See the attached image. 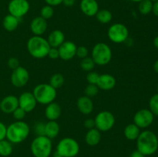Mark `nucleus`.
<instances>
[{
	"label": "nucleus",
	"instance_id": "obj_1",
	"mask_svg": "<svg viewBox=\"0 0 158 157\" xmlns=\"http://www.w3.org/2000/svg\"><path fill=\"white\" fill-rule=\"evenodd\" d=\"M137 149L145 156L155 153L158 149L157 135L150 130L140 132L137 139Z\"/></svg>",
	"mask_w": 158,
	"mask_h": 157
},
{
	"label": "nucleus",
	"instance_id": "obj_2",
	"mask_svg": "<svg viewBox=\"0 0 158 157\" xmlns=\"http://www.w3.org/2000/svg\"><path fill=\"white\" fill-rule=\"evenodd\" d=\"M30 132L29 125L23 120L12 123L7 127L6 139L11 143L19 144L28 138Z\"/></svg>",
	"mask_w": 158,
	"mask_h": 157
},
{
	"label": "nucleus",
	"instance_id": "obj_3",
	"mask_svg": "<svg viewBox=\"0 0 158 157\" xmlns=\"http://www.w3.org/2000/svg\"><path fill=\"white\" fill-rule=\"evenodd\" d=\"M26 47L29 53L35 58H43L47 56L51 48L47 39L39 35L29 38Z\"/></svg>",
	"mask_w": 158,
	"mask_h": 157
},
{
	"label": "nucleus",
	"instance_id": "obj_4",
	"mask_svg": "<svg viewBox=\"0 0 158 157\" xmlns=\"http://www.w3.org/2000/svg\"><path fill=\"white\" fill-rule=\"evenodd\" d=\"M37 103L42 105H48L54 102L57 95L56 89L51 85L46 83L39 84L34 88L32 92Z\"/></svg>",
	"mask_w": 158,
	"mask_h": 157
},
{
	"label": "nucleus",
	"instance_id": "obj_5",
	"mask_svg": "<svg viewBox=\"0 0 158 157\" xmlns=\"http://www.w3.org/2000/svg\"><path fill=\"white\" fill-rule=\"evenodd\" d=\"M30 149L34 157H49L52 149V140L46 135L36 136L32 140Z\"/></svg>",
	"mask_w": 158,
	"mask_h": 157
},
{
	"label": "nucleus",
	"instance_id": "obj_6",
	"mask_svg": "<svg viewBox=\"0 0 158 157\" xmlns=\"http://www.w3.org/2000/svg\"><path fill=\"white\" fill-rule=\"evenodd\" d=\"M112 50L107 44L99 42L94 46L92 49L91 58L96 65L105 66L112 59Z\"/></svg>",
	"mask_w": 158,
	"mask_h": 157
},
{
	"label": "nucleus",
	"instance_id": "obj_7",
	"mask_svg": "<svg viewBox=\"0 0 158 157\" xmlns=\"http://www.w3.org/2000/svg\"><path fill=\"white\" fill-rule=\"evenodd\" d=\"M56 152L63 157H76L80 152V144L74 139L66 137L58 143Z\"/></svg>",
	"mask_w": 158,
	"mask_h": 157
},
{
	"label": "nucleus",
	"instance_id": "obj_8",
	"mask_svg": "<svg viewBox=\"0 0 158 157\" xmlns=\"http://www.w3.org/2000/svg\"><path fill=\"white\" fill-rule=\"evenodd\" d=\"M107 35L111 42L120 44L125 42L128 39L129 30L125 25L122 23H115L109 28Z\"/></svg>",
	"mask_w": 158,
	"mask_h": 157
},
{
	"label": "nucleus",
	"instance_id": "obj_9",
	"mask_svg": "<svg viewBox=\"0 0 158 157\" xmlns=\"http://www.w3.org/2000/svg\"><path fill=\"white\" fill-rule=\"evenodd\" d=\"M94 121L96 128L100 132H107L110 130L116 123L115 116L109 111H102L99 112L96 115Z\"/></svg>",
	"mask_w": 158,
	"mask_h": 157
},
{
	"label": "nucleus",
	"instance_id": "obj_10",
	"mask_svg": "<svg viewBox=\"0 0 158 157\" xmlns=\"http://www.w3.org/2000/svg\"><path fill=\"white\" fill-rule=\"evenodd\" d=\"M30 5L28 0H11L8 5L9 14L18 18H21L29 12Z\"/></svg>",
	"mask_w": 158,
	"mask_h": 157
},
{
	"label": "nucleus",
	"instance_id": "obj_11",
	"mask_svg": "<svg viewBox=\"0 0 158 157\" xmlns=\"http://www.w3.org/2000/svg\"><path fill=\"white\" fill-rule=\"evenodd\" d=\"M154 115L150 109H142L137 111L134 116V123L140 129H144L151 126L154 122Z\"/></svg>",
	"mask_w": 158,
	"mask_h": 157
},
{
	"label": "nucleus",
	"instance_id": "obj_12",
	"mask_svg": "<svg viewBox=\"0 0 158 157\" xmlns=\"http://www.w3.org/2000/svg\"><path fill=\"white\" fill-rule=\"evenodd\" d=\"M29 81V73L26 68L19 66L12 70L11 75V83L15 87L22 88L26 86Z\"/></svg>",
	"mask_w": 158,
	"mask_h": 157
},
{
	"label": "nucleus",
	"instance_id": "obj_13",
	"mask_svg": "<svg viewBox=\"0 0 158 157\" xmlns=\"http://www.w3.org/2000/svg\"><path fill=\"white\" fill-rule=\"evenodd\" d=\"M19 106L23 109L25 112H30L35 109L37 105V102L34 97L32 92H23L18 97Z\"/></svg>",
	"mask_w": 158,
	"mask_h": 157
},
{
	"label": "nucleus",
	"instance_id": "obj_14",
	"mask_svg": "<svg viewBox=\"0 0 158 157\" xmlns=\"http://www.w3.org/2000/svg\"><path fill=\"white\" fill-rule=\"evenodd\" d=\"M77 46L71 41H65L58 48L60 58L64 61H69L76 56Z\"/></svg>",
	"mask_w": 158,
	"mask_h": 157
},
{
	"label": "nucleus",
	"instance_id": "obj_15",
	"mask_svg": "<svg viewBox=\"0 0 158 157\" xmlns=\"http://www.w3.org/2000/svg\"><path fill=\"white\" fill-rule=\"evenodd\" d=\"M19 107L18 97L9 95L4 97L0 102V110L6 114L12 113Z\"/></svg>",
	"mask_w": 158,
	"mask_h": 157
},
{
	"label": "nucleus",
	"instance_id": "obj_16",
	"mask_svg": "<svg viewBox=\"0 0 158 157\" xmlns=\"http://www.w3.org/2000/svg\"><path fill=\"white\" fill-rule=\"evenodd\" d=\"M47 28V20L42 18L41 16H37L34 18L30 23L31 32L35 35L41 36L46 32Z\"/></svg>",
	"mask_w": 158,
	"mask_h": 157
},
{
	"label": "nucleus",
	"instance_id": "obj_17",
	"mask_svg": "<svg viewBox=\"0 0 158 157\" xmlns=\"http://www.w3.org/2000/svg\"><path fill=\"white\" fill-rule=\"evenodd\" d=\"M80 9L86 16H95L99 11V4L97 0H81Z\"/></svg>",
	"mask_w": 158,
	"mask_h": 157
},
{
	"label": "nucleus",
	"instance_id": "obj_18",
	"mask_svg": "<svg viewBox=\"0 0 158 157\" xmlns=\"http://www.w3.org/2000/svg\"><path fill=\"white\" fill-rule=\"evenodd\" d=\"M116 78L110 74H103L100 75L97 86L99 89L104 91H109L114 89L116 86Z\"/></svg>",
	"mask_w": 158,
	"mask_h": 157
},
{
	"label": "nucleus",
	"instance_id": "obj_19",
	"mask_svg": "<svg viewBox=\"0 0 158 157\" xmlns=\"http://www.w3.org/2000/svg\"><path fill=\"white\" fill-rule=\"evenodd\" d=\"M62 109L57 103L52 102L46 105L45 109V115L49 121H56L61 115Z\"/></svg>",
	"mask_w": 158,
	"mask_h": 157
},
{
	"label": "nucleus",
	"instance_id": "obj_20",
	"mask_svg": "<svg viewBox=\"0 0 158 157\" xmlns=\"http://www.w3.org/2000/svg\"><path fill=\"white\" fill-rule=\"evenodd\" d=\"M77 106L79 111L84 115H89L94 111V103L91 98H89L86 95H83L78 99Z\"/></svg>",
	"mask_w": 158,
	"mask_h": 157
},
{
	"label": "nucleus",
	"instance_id": "obj_21",
	"mask_svg": "<svg viewBox=\"0 0 158 157\" xmlns=\"http://www.w3.org/2000/svg\"><path fill=\"white\" fill-rule=\"evenodd\" d=\"M47 41L51 48H59L65 42L64 33L59 29H55L50 32Z\"/></svg>",
	"mask_w": 158,
	"mask_h": 157
},
{
	"label": "nucleus",
	"instance_id": "obj_22",
	"mask_svg": "<svg viewBox=\"0 0 158 157\" xmlns=\"http://www.w3.org/2000/svg\"><path fill=\"white\" fill-rule=\"evenodd\" d=\"M101 140V134L97 128H94L88 130L85 135V142L89 146H96L100 143Z\"/></svg>",
	"mask_w": 158,
	"mask_h": 157
},
{
	"label": "nucleus",
	"instance_id": "obj_23",
	"mask_svg": "<svg viewBox=\"0 0 158 157\" xmlns=\"http://www.w3.org/2000/svg\"><path fill=\"white\" fill-rule=\"evenodd\" d=\"M60 132V126L56 121H49L45 124V135L50 139L58 136Z\"/></svg>",
	"mask_w": 158,
	"mask_h": 157
},
{
	"label": "nucleus",
	"instance_id": "obj_24",
	"mask_svg": "<svg viewBox=\"0 0 158 157\" xmlns=\"http://www.w3.org/2000/svg\"><path fill=\"white\" fill-rule=\"evenodd\" d=\"M19 22L20 18H16V17L9 14V15H6L3 18V28L8 32H13L18 28L19 25Z\"/></svg>",
	"mask_w": 158,
	"mask_h": 157
},
{
	"label": "nucleus",
	"instance_id": "obj_25",
	"mask_svg": "<svg viewBox=\"0 0 158 157\" xmlns=\"http://www.w3.org/2000/svg\"><path fill=\"white\" fill-rule=\"evenodd\" d=\"M123 133L126 139L131 141H134V140H137V139L138 138L140 133V129L134 123H131L125 127Z\"/></svg>",
	"mask_w": 158,
	"mask_h": 157
},
{
	"label": "nucleus",
	"instance_id": "obj_26",
	"mask_svg": "<svg viewBox=\"0 0 158 157\" xmlns=\"http://www.w3.org/2000/svg\"><path fill=\"white\" fill-rule=\"evenodd\" d=\"M95 16L97 21L100 22L102 24H107V23L110 22L113 18L112 13H111L110 11L107 10V9L99 10Z\"/></svg>",
	"mask_w": 158,
	"mask_h": 157
},
{
	"label": "nucleus",
	"instance_id": "obj_27",
	"mask_svg": "<svg viewBox=\"0 0 158 157\" xmlns=\"http://www.w3.org/2000/svg\"><path fill=\"white\" fill-rule=\"evenodd\" d=\"M12 150H13L12 143H11L9 140L5 139L0 141V155L1 156H9L12 154Z\"/></svg>",
	"mask_w": 158,
	"mask_h": 157
},
{
	"label": "nucleus",
	"instance_id": "obj_28",
	"mask_svg": "<svg viewBox=\"0 0 158 157\" xmlns=\"http://www.w3.org/2000/svg\"><path fill=\"white\" fill-rule=\"evenodd\" d=\"M153 2L151 0H142L139 2L138 10L142 15H148L152 12Z\"/></svg>",
	"mask_w": 158,
	"mask_h": 157
},
{
	"label": "nucleus",
	"instance_id": "obj_29",
	"mask_svg": "<svg viewBox=\"0 0 158 157\" xmlns=\"http://www.w3.org/2000/svg\"><path fill=\"white\" fill-rule=\"evenodd\" d=\"M64 77L62 74L55 73L51 76L49 84L56 89L63 86V85L64 84Z\"/></svg>",
	"mask_w": 158,
	"mask_h": 157
},
{
	"label": "nucleus",
	"instance_id": "obj_30",
	"mask_svg": "<svg viewBox=\"0 0 158 157\" xmlns=\"http://www.w3.org/2000/svg\"><path fill=\"white\" fill-rule=\"evenodd\" d=\"M96 64L93 58L91 57H86V58H83L80 62V67L83 71L86 72H90L95 67Z\"/></svg>",
	"mask_w": 158,
	"mask_h": 157
},
{
	"label": "nucleus",
	"instance_id": "obj_31",
	"mask_svg": "<svg viewBox=\"0 0 158 157\" xmlns=\"http://www.w3.org/2000/svg\"><path fill=\"white\" fill-rule=\"evenodd\" d=\"M54 15V9L52 6H49V5H46L43 6L40 10V16L42 18H45L46 20L52 18Z\"/></svg>",
	"mask_w": 158,
	"mask_h": 157
},
{
	"label": "nucleus",
	"instance_id": "obj_32",
	"mask_svg": "<svg viewBox=\"0 0 158 157\" xmlns=\"http://www.w3.org/2000/svg\"><path fill=\"white\" fill-rule=\"evenodd\" d=\"M149 107L154 115L158 116V93L153 95L149 101Z\"/></svg>",
	"mask_w": 158,
	"mask_h": 157
},
{
	"label": "nucleus",
	"instance_id": "obj_33",
	"mask_svg": "<svg viewBox=\"0 0 158 157\" xmlns=\"http://www.w3.org/2000/svg\"><path fill=\"white\" fill-rule=\"evenodd\" d=\"M99 88L97 87V85L94 84H89L86 86V87L85 88L84 93L85 95L89 98H93V97H95L96 95L98 94L99 92Z\"/></svg>",
	"mask_w": 158,
	"mask_h": 157
},
{
	"label": "nucleus",
	"instance_id": "obj_34",
	"mask_svg": "<svg viewBox=\"0 0 158 157\" xmlns=\"http://www.w3.org/2000/svg\"><path fill=\"white\" fill-rule=\"evenodd\" d=\"M99 77H100V75L97 72L90 71V72H88L87 75H86V80H87L89 84L97 85L99 79Z\"/></svg>",
	"mask_w": 158,
	"mask_h": 157
},
{
	"label": "nucleus",
	"instance_id": "obj_35",
	"mask_svg": "<svg viewBox=\"0 0 158 157\" xmlns=\"http://www.w3.org/2000/svg\"><path fill=\"white\" fill-rule=\"evenodd\" d=\"M45 124L42 122H38L34 126V132L36 136L40 135H45Z\"/></svg>",
	"mask_w": 158,
	"mask_h": 157
},
{
	"label": "nucleus",
	"instance_id": "obj_36",
	"mask_svg": "<svg viewBox=\"0 0 158 157\" xmlns=\"http://www.w3.org/2000/svg\"><path fill=\"white\" fill-rule=\"evenodd\" d=\"M88 55H89V50H88V49L86 46H80L79 47H77V52H76V55L77 57L83 59V58L87 57Z\"/></svg>",
	"mask_w": 158,
	"mask_h": 157
},
{
	"label": "nucleus",
	"instance_id": "obj_37",
	"mask_svg": "<svg viewBox=\"0 0 158 157\" xmlns=\"http://www.w3.org/2000/svg\"><path fill=\"white\" fill-rule=\"evenodd\" d=\"M26 112L23 110V109L19 106L13 112H12V115H13V117L15 119H16V121H20V120H23V119L26 116Z\"/></svg>",
	"mask_w": 158,
	"mask_h": 157
},
{
	"label": "nucleus",
	"instance_id": "obj_38",
	"mask_svg": "<svg viewBox=\"0 0 158 157\" xmlns=\"http://www.w3.org/2000/svg\"><path fill=\"white\" fill-rule=\"evenodd\" d=\"M7 65L8 66H9V69L14 70V69H17V68L19 66V59L17 58L12 57V58H10L8 60Z\"/></svg>",
	"mask_w": 158,
	"mask_h": 157
},
{
	"label": "nucleus",
	"instance_id": "obj_39",
	"mask_svg": "<svg viewBox=\"0 0 158 157\" xmlns=\"http://www.w3.org/2000/svg\"><path fill=\"white\" fill-rule=\"evenodd\" d=\"M47 56L49 57L51 59H56L60 58V53H59L58 48H50Z\"/></svg>",
	"mask_w": 158,
	"mask_h": 157
},
{
	"label": "nucleus",
	"instance_id": "obj_40",
	"mask_svg": "<svg viewBox=\"0 0 158 157\" xmlns=\"http://www.w3.org/2000/svg\"><path fill=\"white\" fill-rule=\"evenodd\" d=\"M6 131H7V126L0 121V141L6 139Z\"/></svg>",
	"mask_w": 158,
	"mask_h": 157
},
{
	"label": "nucleus",
	"instance_id": "obj_41",
	"mask_svg": "<svg viewBox=\"0 0 158 157\" xmlns=\"http://www.w3.org/2000/svg\"><path fill=\"white\" fill-rule=\"evenodd\" d=\"M84 125L85 128H86L87 129H94V128H96V125H95V121H94V119H87L84 121Z\"/></svg>",
	"mask_w": 158,
	"mask_h": 157
},
{
	"label": "nucleus",
	"instance_id": "obj_42",
	"mask_svg": "<svg viewBox=\"0 0 158 157\" xmlns=\"http://www.w3.org/2000/svg\"><path fill=\"white\" fill-rule=\"evenodd\" d=\"M46 2V5H49L50 6H60L63 3V0H44Z\"/></svg>",
	"mask_w": 158,
	"mask_h": 157
},
{
	"label": "nucleus",
	"instance_id": "obj_43",
	"mask_svg": "<svg viewBox=\"0 0 158 157\" xmlns=\"http://www.w3.org/2000/svg\"><path fill=\"white\" fill-rule=\"evenodd\" d=\"M76 3V0H63L62 4L64 5L66 7H72Z\"/></svg>",
	"mask_w": 158,
	"mask_h": 157
},
{
	"label": "nucleus",
	"instance_id": "obj_44",
	"mask_svg": "<svg viewBox=\"0 0 158 157\" xmlns=\"http://www.w3.org/2000/svg\"><path fill=\"white\" fill-rule=\"evenodd\" d=\"M130 157H145V155L137 149V150H134L131 152V154L130 155Z\"/></svg>",
	"mask_w": 158,
	"mask_h": 157
},
{
	"label": "nucleus",
	"instance_id": "obj_45",
	"mask_svg": "<svg viewBox=\"0 0 158 157\" xmlns=\"http://www.w3.org/2000/svg\"><path fill=\"white\" fill-rule=\"evenodd\" d=\"M152 12L156 16L158 17V1L154 2V3L153 4V9Z\"/></svg>",
	"mask_w": 158,
	"mask_h": 157
},
{
	"label": "nucleus",
	"instance_id": "obj_46",
	"mask_svg": "<svg viewBox=\"0 0 158 157\" xmlns=\"http://www.w3.org/2000/svg\"><path fill=\"white\" fill-rule=\"evenodd\" d=\"M153 43H154V46H155V47L158 49V35H157V36H156L155 38H154Z\"/></svg>",
	"mask_w": 158,
	"mask_h": 157
},
{
	"label": "nucleus",
	"instance_id": "obj_47",
	"mask_svg": "<svg viewBox=\"0 0 158 157\" xmlns=\"http://www.w3.org/2000/svg\"><path fill=\"white\" fill-rule=\"evenodd\" d=\"M154 72L158 73V59L154 62Z\"/></svg>",
	"mask_w": 158,
	"mask_h": 157
},
{
	"label": "nucleus",
	"instance_id": "obj_48",
	"mask_svg": "<svg viewBox=\"0 0 158 157\" xmlns=\"http://www.w3.org/2000/svg\"><path fill=\"white\" fill-rule=\"evenodd\" d=\"M52 157H63V156H61V155H59V154H57L56 152V153L54 154L53 156H52Z\"/></svg>",
	"mask_w": 158,
	"mask_h": 157
},
{
	"label": "nucleus",
	"instance_id": "obj_49",
	"mask_svg": "<svg viewBox=\"0 0 158 157\" xmlns=\"http://www.w3.org/2000/svg\"><path fill=\"white\" fill-rule=\"evenodd\" d=\"M131 1L134 2H141L142 0H131Z\"/></svg>",
	"mask_w": 158,
	"mask_h": 157
},
{
	"label": "nucleus",
	"instance_id": "obj_50",
	"mask_svg": "<svg viewBox=\"0 0 158 157\" xmlns=\"http://www.w3.org/2000/svg\"><path fill=\"white\" fill-rule=\"evenodd\" d=\"M151 1H152V2H157V1H158V0H151Z\"/></svg>",
	"mask_w": 158,
	"mask_h": 157
},
{
	"label": "nucleus",
	"instance_id": "obj_51",
	"mask_svg": "<svg viewBox=\"0 0 158 157\" xmlns=\"http://www.w3.org/2000/svg\"><path fill=\"white\" fill-rule=\"evenodd\" d=\"M157 142H158V134L157 135Z\"/></svg>",
	"mask_w": 158,
	"mask_h": 157
},
{
	"label": "nucleus",
	"instance_id": "obj_52",
	"mask_svg": "<svg viewBox=\"0 0 158 157\" xmlns=\"http://www.w3.org/2000/svg\"><path fill=\"white\" fill-rule=\"evenodd\" d=\"M157 93H158V86H157Z\"/></svg>",
	"mask_w": 158,
	"mask_h": 157
}]
</instances>
